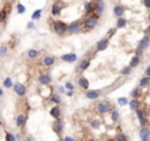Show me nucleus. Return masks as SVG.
Instances as JSON below:
<instances>
[{
    "mask_svg": "<svg viewBox=\"0 0 150 141\" xmlns=\"http://www.w3.org/2000/svg\"><path fill=\"white\" fill-rule=\"evenodd\" d=\"M99 15L96 13V15H90V16H87V17L83 20L82 25H83V29H84L86 32H88V31H92V29H95L96 25H98V23H99Z\"/></svg>",
    "mask_w": 150,
    "mask_h": 141,
    "instance_id": "nucleus-1",
    "label": "nucleus"
},
{
    "mask_svg": "<svg viewBox=\"0 0 150 141\" xmlns=\"http://www.w3.org/2000/svg\"><path fill=\"white\" fill-rule=\"evenodd\" d=\"M94 107H95L96 114H99V115H106L113 110L111 102H107V100H100V102H98Z\"/></svg>",
    "mask_w": 150,
    "mask_h": 141,
    "instance_id": "nucleus-2",
    "label": "nucleus"
},
{
    "mask_svg": "<svg viewBox=\"0 0 150 141\" xmlns=\"http://www.w3.org/2000/svg\"><path fill=\"white\" fill-rule=\"evenodd\" d=\"M53 31L55 35L58 36H63L67 33V24L62 20H55L53 21Z\"/></svg>",
    "mask_w": 150,
    "mask_h": 141,
    "instance_id": "nucleus-3",
    "label": "nucleus"
},
{
    "mask_svg": "<svg viewBox=\"0 0 150 141\" xmlns=\"http://www.w3.org/2000/svg\"><path fill=\"white\" fill-rule=\"evenodd\" d=\"M150 46V36H143L141 38V41L138 42V46H137V50H136V55L142 58V53L143 50H146L147 48Z\"/></svg>",
    "mask_w": 150,
    "mask_h": 141,
    "instance_id": "nucleus-4",
    "label": "nucleus"
},
{
    "mask_svg": "<svg viewBox=\"0 0 150 141\" xmlns=\"http://www.w3.org/2000/svg\"><path fill=\"white\" fill-rule=\"evenodd\" d=\"M63 128H65V124H63V120L62 119H55L51 124V129L58 137H61L62 133H63Z\"/></svg>",
    "mask_w": 150,
    "mask_h": 141,
    "instance_id": "nucleus-5",
    "label": "nucleus"
},
{
    "mask_svg": "<svg viewBox=\"0 0 150 141\" xmlns=\"http://www.w3.org/2000/svg\"><path fill=\"white\" fill-rule=\"evenodd\" d=\"M82 28L83 25L80 21H74V23L67 25V33L68 35H78L79 32L82 31Z\"/></svg>",
    "mask_w": 150,
    "mask_h": 141,
    "instance_id": "nucleus-6",
    "label": "nucleus"
},
{
    "mask_svg": "<svg viewBox=\"0 0 150 141\" xmlns=\"http://www.w3.org/2000/svg\"><path fill=\"white\" fill-rule=\"evenodd\" d=\"M84 96L88 100H99L103 96V91L102 90H87Z\"/></svg>",
    "mask_w": 150,
    "mask_h": 141,
    "instance_id": "nucleus-7",
    "label": "nucleus"
},
{
    "mask_svg": "<svg viewBox=\"0 0 150 141\" xmlns=\"http://www.w3.org/2000/svg\"><path fill=\"white\" fill-rule=\"evenodd\" d=\"M13 91L19 98H24L25 95H27V92H28L27 86L23 84V83H20V82H17V83H15L13 84Z\"/></svg>",
    "mask_w": 150,
    "mask_h": 141,
    "instance_id": "nucleus-8",
    "label": "nucleus"
},
{
    "mask_svg": "<svg viewBox=\"0 0 150 141\" xmlns=\"http://www.w3.org/2000/svg\"><path fill=\"white\" fill-rule=\"evenodd\" d=\"M38 83L41 84V86H49V84H51V82H53V78H51L50 74H48V72H41L40 75H38L37 78Z\"/></svg>",
    "mask_w": 150,
    "mask_h": 141,
    "instance_id": "nucleus-9",
    "label": "nucleus"
},
{
    "mask_svg": "<svg viewBox=\"0 0 150 141\" xmlns=\"http://www.w3.org/2000/svg\"><path fill=\"white\" fill-rule=\"evenodd\" d=\"M65 8V4L62 3L61 0H55L53 5H51V15L53 16H59L62 13V9Z\"/></svg>",
    "mask_w": 150,
    "mask_h": 141,
    "instance_id": "nucleus-10",
    "label": "nucleus"
},
{
    "mask_svg": "<svg viewBox=\"0 0 150 141\" xmlns=\"http://www.w3.org/2000/svg\"><path fill=\"white\" fill-rule=\"evenodd\" d=\"M28 121V115L27 114H19L16 116V120H15V124L19 129H24L25 125H27Z\"/></svg>",
    "mask_w": 150,
    "mask_h": 141,
    "instance_id": "nucleus-11",
    "label": "nucleus"
},
{
    "mask_svg": "<svg viewBox=\"0 0 150 141\" xmlns=\"http://www.w3.org/2000/svg\"><path fill=\"white\" fill-rule=\"evenodd\" d=\"M136 115H137V119H138V121H140V125H141V127H147L149 120H147L145 111H143L142 108H140V110L136 111Z\"/></svg>",
    "mask_w": 150,
    "mask_h": 141,
    "instance_id": "nucleus-12",
    "label": "nucleus"
},
{
    "mask_svg": "<svg viewBox=\"0 0 150 141\" xmlns=\"http://www.w3.org/2000/svg\"><path fill=\"white\" fill-rule=\"evenodd\" d=\"M90 65H91V61H90V58H83L82 61H80L78 65H76V67H75V71H76V72L86 71V70L90 67Z\"/></svg>",
    "mask_w": 150,
    "mask_h": 141,
    "instance_id": "nucleus-13",
    "label": "nucleus"
},
{
    "mask_svg": "<svg viewBox=\"0 0 150 141\" xmlns=\"http://www.w3.org/2000/svg\"><path fill=\"white\" fill-rule=\"evenodd\" d=\"M49 114H50V116L53 117V119H62V108L59 106H54L51 107L50 111H49Z\"/></svg>",
    "mask_w": 150,
    "mask_h": 141,
    "instance_id": "nucleus-14",
    "label": "nucleus"
},
{
    "mask_svg": "<svg viewBox=\"0 0 150 141\" xmlns=\"http://www.w3.org/2000/svg\"><path fill=\"white\" fill-rule=\"evenodd\" d=\"M61 59L63 62H67V63H74L78 59V55L75 54V53H66V54L61 55Z\"/></svg>",
    "mask_w": 150,
    "mask_h": 141,
    "instance_id": "nucleus-15",
    "label": "nucleus"
},
{
    "mask_svg": "<svg viewBox=\"0 0 150 141\" xmlns=\"http://www.w3.org/2000/svg\"><path fill=\"white\" fill-rule=\"evenodd\" d=\"M108 44H109V38H107V37L99 40L98 44H96V52H103V50H106V49L108 48Z\"/></svg>",
    "mask_w": 150,
    "mask_h": 141,
    "instance_id": "nucleus-16",
    "label": "nucleus"
},
{
    "mask_svg": "<svg viewBox=\"0 0 150 141\" xmlns=\"http://www.w3.org/2000/svg\"><path fill=\"white\" fill-rule=\"evenodd\" d=\"M78 86L80 87L82 90L87 91V90H90V80L87 79L84 75H80L78 78Z\"/></svg>",
    "mask_w": 150,
    "mask_h": 141,
    "instance_id": "nucleus-17",
    "label": "nucleus"
},
{
    "mask_svg": "<svg viewBox=\"0 0 150 141\" xmlns=\"http://www.w3.org/2000/svg\"><path fill=\"white\" fill-rule=\"evenodd\" d=\"M84 13L87 15V16H90V15H92L94 12H95V1H86L84 3Z\"/></svg>",
    "mask_w": 150,
    "mask_h": 141,
    "instance_id": "nucleus-18",
    "label": "nucleus"
},
{
    "mask_svg": "<svg viewBox=\"0 0 150 141\" xmlns=\"http://www.w3.org/2000/svg\"><path fill=\"white\" fill-rule=\"evenodd\" d=\"M55 63V57L54 55H45L42 58V65L45 67H51V66Z\"/></svg>",
    "mask_w": 150,
    "mask_h": 141,
    "instance_id": "nucleus-19",
    "label": "nucleus"
},
{
    "mask_svg": "<svg viewBox=\"0 0 150 141\" xmlns=\"http://www.w3.org/2000/svg\"><path fill=\"white\" fill-rule=\"evenodd\" d=\"M49 102L50 103H53L54 106H61V103H62V98H61V95H59L58 92L57 94H50L49 95Z\"/></svg>",
    "mask_w": 150,
    "mask_h": 141,
    "instance_id": "nucleus-20",
    "label": "nucleus"
},
{
    "mask_svg": "<svg viewBox=\"0 0 150 141\" xmlns=\"http://www.w3.org/2000/svg\"><path fill=\"white\" fill-rule=\"evenodd\" d=\"M104 9H106V4H104V1L103 0H96L95 1V12L98 15H103L104 13Z\"/></svg>",
    "mask_w": 150,
    "mask_h": 141,
    "instance_id": "nucleus-21",
    "label": "nucleus"
},
{
    "mask_svg": "<svg viewBox=\"0 0 150 141\" xmlns=\"http://www.w3.org/2000/svg\"><path fill=\"white\" fill-rule=\"evenodd\" d=\"M128 106H129L130 110L136 112L137 110L141 108V102H140V99H130L129 102H128Z\"/></svg>",
    "mask_w": 150,
    "mask_h": 141,
    "instance_id": "nucleus-22",
    "label": "nucleus"
},
{
    "mask_svg": "<svg viewBox=\"0 0 150 141\" xmlns=\"http://www.w3.org/2000/svg\"><path fill=\"white\" fill-rule=\"evenodd\" d=\"M124 13H125V7H124V5H120V4L115 5V8H113V15H115L117 19L123 17Z\"/></svg>",
    "mask_w": 150,
    "mask_h": 141,
    "instance_id": "nucleus-23",
    "label": "nucleus"
},
{
    "mask_svg": "<svg viewBox=\"0 0 150 141\" xmlns=\"http://www.w3.org/2000/svg\"><path fill=\"white\" fill-rule=\"evenodd\" d=\"M140 138L141 140H150V129L147 127L140 128Z\"/></svg>",
    "mask_w": 150,
    "mask_h": 141,
    "instance_id": "nucleus-24",
    "label": "nucleus"
},
{
    "mask_svg": "<svg viewBox=\"0 0 150 141\" xmlns=\"http://www.w3.org/2000/svg\"><path fill=\"white\" fill-rule=\"evenodd\" d=\"M9 12H11V5H5L3 9L0 11V23H3V21L7 20Z\"/></svg>",
    "mask_w": 150,
    "mask_h": 141,
    "instance_id": "nucleus-25",
    "label": "nucleus"
},
{
    "mask_svg": "<svg viewBox=\"0 0 150 141\" xmlns=\"http://www.w3.org/2000/svg\"><path fill=\"white\" fill-rule=\"evenodd\" d=\"M129 95L132 96V99H140V96L142 95V90H141V87L136 86L132 91H130Z\"/></svg>",
    "mask_w": 150,
    "mask_h": 141,
    "instance_id": "nucleus-26",
    "label": "nucleus"
},
{
    "mask_svg": "<svg viewBox=\"0 0 150 141\" xmlns=\"http://www.w3.org/2000/svg\"><path fill=\"white\" fill-rule=\"evenodd\" d=\"M140 65H141V58L140 57H137V55H133L132 59H130L129 66L132 67V69H136V67H138Z\"/></svg>",
    "mask_w": 150,
    "mask_h": 141,
    "instance_id": "nucleus-27",
    "label": "nucleus"
},
{
    "mask_svg": "<svg viewBox=\"0 0 150 141\" xmlns=\"http://www.w3.org/2000/svg\"><path fill=\"white\" fill-rule=\"evenodd\" d=\"M90 125H91L92 129H99V128L102 127V120H100L99 117H95V119H92V120L90 121Z\"/></svg>",
    "mask_w": 150,
    "mask_h": 141,
    "instance_id": "nucleus-28",
    "label": "nucleus"
},
{
    "mask_svg": "<svg viewBox=\"0 0 150 141\" xmlns=\"http://www.w3.org/2000/svg\"><path fill=\"white\" fill-rule=\"evenodd\" d=\"M40 50H37V49H29L27 52V55H28V58H31V59H34V58H37L38 55H40Z\"/></svg>",
    "mask_w": 150,
    "mask_h": 141,
    "instance_id": "nucleus-29",
    "label": "nucleus"
},
{
    "mask_svg": "<svg viewBox=\"0 0 150 141\" xmlns=\"http://www.w3.org/2000/svg\"><path fill=\"white\" fill-rule=\"evenodd\" d=\"M149 84H150V78L149 76H145V75H143L140 79V82H138V87H141V88H142V87H147Z\"/></svg>",
    "mask_w": 150,
    "mask_h": 141,
    "instance_id": "nucleus-30",
    "label": "nucleus"
},
{
    "mask_svg": "<svg viewBox=\"0 0 150 141\" xmlns=\"http://www.w3.org/2000/svg\"><path fill=\"white\" fill-rule=\"evenodd\" d=\"M111 120H112L113 123H117V121L120 120V112L116 108H113V110L111 111Z\"/></svg>",
    "mask_w": 150,
    "mask_h": 141,
    "instance_id": "nucleus-31",
    "label": "nucleus"
},
{
    "mask_svg": "<svg viewBox=\"0 0 150 141\" xmlns=\"http://www.w3.org/2000/svg\"><path fill=\"white\" fill-rule=\"evenodd\" d=\"M13 80H12V78L11 76H7V78H4L3 80V86L5 87V88H13Z\"/></svg>",
    "mask_w": 150,
    "mask_h": 141,
    "instance_id": "nucleus-32",
    "label": "nucleus"
},
{
    "mask_svg": "<svg viewBox=\"0 0 150 141\" xmlns=\"http://www.w3.org/2000/svg\"><path fill=\"white\" fill-rule=\"evenodd\" d=\"M132 70H133V69H132L129 65H128V66H124L123 69L120 70V74H121V75H124V76H128V75H130Z\"/></svg>",
    "mask_w": 150,
    "mask_h": 141,
    "instance_id": "nucleus-33",
    "label": "nucleus"
},
{
    "mask_svg": "<svg viewBox=\"0 0 150 141\" xmlns=\"http://www.w3.org/2000/svg\"><path fill=\"white\" fill-rule=\"evenodd\" d=\"M42 16V9H36L32 13V21H36V20H40Z\"/></svg>",
    "mask_w": 150,
    "mask_h": 141,
    "instance_id": "nucleus-34",
    "label": "nucleus"
},
{
    "mask_svg": "<svg viewBox=\"0 0 150 141\" xmlns=\"http://www.w3.org/2000/svg\"><path fill=\"white\" fill-rule=\"evenodd\" d=\"M126 23L128 21L125 20V19H123V17H120V19H117V23H116V28H125L126 27Z\"/></svg>",
    "mask_w": 150,
    "mask_h": 141,
    "instance_id": "nucleus-35",
    "label": "nucleus"
},
{
    "mask_svg": "<svg viewBox=\"0 0 150 141\" xmlns=\"http://www.w3.org/2000/svg\"><path fill=\"white\" fill-rule=\"evenodd\" d=\"M8 54V46L7 45H0V57H5Z\"/></svg>",
    "mask_w": 150,
    "mask_h": 141,
    "instance_id": "nucleus-36",
    "label": "nucleus"
},
{
    "mask_svg": "<svg viewBox=\"0 0 150 141\" xmlns=\"http://www.w3.org/2000/svg\"><path fill=\"white\" fill-rule=\"evenodd\" d=\"M116 141H129V138H128V136H126L125 133L120 132V133L116 136Z\"/></svg>",
    "mask_w": 150,
    "mask_h": 141,
    "instance_id": "nucleus-37",
    "label": "nucleus"
},
{
    "mask_svg": "<svg viewBox=\"0 0 150 141\" xmlns=\"http://www.w3.org/2000/svg\"><path fill=\"white\" fill-rule=\"evenodd\" d=\"M5 141H17L16 140V136H15L12 132H5Z\"/></svg>",
    "mask_w": 150,
    "mask_h": 141,
    "instance_id": "nucleus-38",
    "label": "nucleus"
},
{
    "mask_svg": "<svg viewBox=\"0 0 150 141\" xmlns=\"http://www.w3.org/2000/svg\"><path fill=\"white\" fill-rule=\"evenodd\" d=\"M25 11H27V8H25L23 4H21V3L17 4V12H19V13L23 15V13H25Z\"/></svg>",
    "mask_w": 150,
    "mask_h": 141,
    "instance_id": "nucleus-39",
    "label": "nucleus"
},
{
    "mask_svg": "<svg viewBox=\"0 0 150 141\" xmlns=\"http://www.w3.org/2000/svg\"><path fill=\"white\" fill-rule=\"evenodd\" d=\"M65 88H66V91H74L75 86L72 84L71 82H66V83H65Z\"/></svg>",
    "mask_w": 150,
    "mask_h": 141,
    "instance_id": "nucleus-40",
    "label": "nucleus"
},
{
    "mask_svg": "<svg viewBox=\"0 0 150 141\" xmlns=\"http://www.w3.org/2000/svg\"><path fill=\"white\" fill-rule=\"evenodd\" d=\"M128 102H129V100L126 99V98H119V99H117V103H119L120 106H128Z\"/></svg>",
    "mask_w": 150,
    "mask_h": 141,
    "instance_id": "nucleus-41",
    "label": "nucleus"
},
{
    "mask_svg": "<svg viewBox=\"0 0 150 141\" xmlns=\"http://www.w3.org/2000/svg\"><path fill=\"white\" fill-rule=\"evenodd\" d=\"M115 32H116V28H111V29H108V32H107V38H111L113 35H115Z\"/></svg>",
    "mask_w": 150,
    "mask_h": 141,
    "instance_id": "nucleus-42",
    "label": "nucleus"
},
{
    "mask_svg": "<svg viewBox=\"0 0 150 141\" xmlns=\"http://www.w3.org/2000/svg\"><path fill=\"white\" fill-rule=\"evenodd\" d=\"M65 92H66L65 86H58V94H65Z\"/></svg>",
    "mask_w": 150,
    "mask_h": 141,
    "instance_id": "nucleus-43",
    "label": "nucleus"
},
{
    "mask_svg": "<svg viewBox=\"0 0 150 141\" xmlns=\"http://www.w3.org/2000/svg\"><path fill=\"white\" fill-rule=\"evenodd\" d=\"M143 5H145V8L150 9V0H143Z\"/></svg>",
    "mask_w": 150,
    "mask_h": 141,
    "instance_id": "nucleus-44",
    "label": "nucleus"
},
{
    "mask_svg": "<svg viewBox=\"0 0 150 141\" xmlns=\"http://www.w3.org/2000/svg\"><path fill=\"white\" fill-rule=\"evenodd\" d=\"M27 28H28V29H33V28H34V21H29L28 25H27Z\"/></svg>",
    "mask_w": 150,
    "mask_h": 141,
    "instance_id": "nucleus-45",
    "label": "nucleus"
},
{
    "mask_svg": "<svg viewBox=\"0 0 150 141\" xmlns=\"http://www.w3.org/2000/svg\"><path fill=\"white\" fill-rule=\"evenodd\" d=\"M63 141H75V138L71 137V136H65V137H63Z\"/></svg>",
    "mask_w": 150,
    "mask_h": 141,
    "instance_id": "nucleus-46",
    "label": "nucleus"
},
{
    "mask_svg": "<svg viewBox=\"0 0 150 141\" xmlns=\"http://www.w3.org/2000/svg\"><path fill=\"white\" fill-rule=\"evenodd\" d=\"M145 76H149V78H150V65L145 69Z\"/></svg>",
    "mask_w": 150,
    "mask_h": 141,
    "instance_id": "nucleus-47",
    "label": "nucleus"
},
{
    "mask_svg": "<svg viewBox=\"0 0 150 141\" xmlns=\"http://www.w3.org/2000/svg\"><path fill=\"white\" fill-rule=\"evenodd\" d=\"M145 36H150V24L147 25V28L145 29Z\"/></svg>",
    "mask_w": 150,
    "mask_h": 141,
    "instance_id": "nucleus-48",
    "label": "nucleus"
},
{
    "mask_svg": "<svg viewBox=\"0 0 150 141\" xmlns=\"http://www.w3.org/2000/svg\"><path fill=\"white\" fill-rule=\"evenodd\" d=\"M23 141H34V140H33V137H32V136H27V137L23 138Z\"/></svg>",
    "mask_w": 150,
    "mask_h": 141,
    "instance_id": "nucleus-49",
    "label": "nucleus"
},
{
    "mask_svg": "<svg viewBox=\"0 0 150 141\" xmlns=\"http://www.w3.org/2000/svg\"><path fill=\"white\" fill-rule=\"evenodd\" d=\"M66 96H68V98H71L72 95H74V91H66Z\"/></svg>",
    "mask_w": 150,
    "mask_h": 141,
    "instance_id": "nucleus-50",
    "label": "nucleus"
},
{
    "mask_svg": "<svg viewBox=\"0 0 150 141\" xmlns=\"http://www.w3.org/2000/svg\"><path fill=\"white\" fill-rule=\"evenodd\" d=\"M1 96H4V91H3V88L0 87V98H1Z\"/></svg>",
    "mask_w": 150,
    "mask_h": 141,
    "instance_id": "nucleus-51",
    "label": "nucleus"
},
{
    "mask_svg": "<svg viewBox=\"0 0 150 141\" xmlns=\"http://www.w3.org/2000/svg\"><path fill=\"white\" fill-rule=\"evenodd\" d=\"M149 24H150V15H149Z\"/></svg>",
    "mask_w": 150,
    "mask_h": 141,
    "instance_id": "nucleus-52",
    "label": "nucleus"
},
{
    "mask_svg": "<svg viewBox=\"0 0 150 141\" xmlns=\"http://www.w3.org/2000/svg\"><path fill=\"white\" fill-rule=\"evenodd\" d=\"M141 141H150V140H141Z\"/></svg>",
    "mask_w": 150,
    "mask_h": 141,
    "instance_id": "nucleus-53",
    "label": "nucleus"
},
{
    "mask_svg": "<svg viewBox=\"0 0 150 141\" xmlns=\"http://www.w3.org/2000/svg\"><path fill=\"white\" fill-rule=\"evenodd\" d=\"M0 131H1V127H0Z\"/></svg>",
    "mask_w": 150,
    "mask_h": 141,
    "instance_id": "nucleus-54",
    "label": "nucleus"
}]
</instances>
